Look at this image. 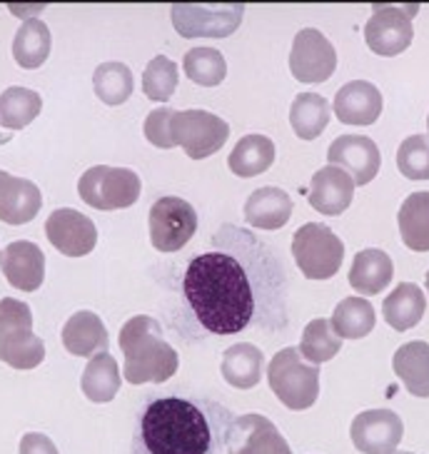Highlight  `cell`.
<instances>
[{
	"label": "cell",
	"instance_id": "obj_1",
	"mask_svg": "<svg viewBox=\"0 0 429 454\" xmlns=\"http://www.w3.org/2000/svg\"><path fill=\"white\" fill-rule=\"evenodd\" d=\"M188 340L230 337L245 330H285L287 278L277 253L253 230L220 225L210 250L195 254L180 280Z\"/></svg>",
	"mask_w": 429,
	"mask_h": 454
},
{
	"label": "cell",
	"instance_id": "obj_2",
	"mask_svg": "<svg viewBox=\"0 0 429 454\" xmlns=\"http://www.w3.org/2000/svg\"><path fill=\"white\" fill-rule=\"evenodd\" d=\"M235 414L202 397L150 400L137 417L133 454H222Z\"/></svg>",
	"mask_w": 429,
	"mask_h": 454
},
{
	"label": "cell",
	"instance_id": "obj_3",
	"mask_svg": "<svg viewBox=\"0 0 429 454\" xmlns=\"http://www.w3.org/2000/svg\"><path fill=\"white\" fill-rule=\"evenodd\" d=\"M121 349L125 355L122 377L130 385H162L180 367V357L165 340L160 322L150 315H135L122 325Z\"/></svg>",
	"mask_w": 429,
	"mask_h": 454
},
{
	"label": "cell",
	"instance_id": "obj_4",
	"mask_svg": "<svg viewBox=\"0 0 429 454\" xmlns=\"http://www.w3.org/2000/svg\"><path fill=\"white\" fill-rule=\"evenodd\" d=\"M45 360V342L33 333V312L23 300H0V362L33 370Z\"/></svg>",
	"mask_w": 429,
	"mask_h": 454
},
{
	"label": "cell",
	"instance_id": "obj_5",
	"mask_svg": "<svg viewBox=\"0 0 429 454\" xmlns=\"http://www.w3.org/2000/svg\"><path fill=\"white\" fill-rule=\"evenodd\" d=\"M269 389L287 410H309L320 397V367L302 360L300 349H280L268 367Z\"/></svg>",
	"mask_w": 429,
	"mask_h": 454
},
{
	"label": "cell",
	"instance_id": "obj_6",
	"mask_svg": "<svg viewBox=\"0 0 429 454\" xmlns=\"http://www.w3.org/2000/svg\"><path fill=\"white\" fill-rule=\"evenodd\" d=\"M292 254L297 268L308 280L335 278L345 260V242L322 223H308L292 238Z\"/></svg>",
	"mask_w": 429,
	"mask_h": 454
},
{
	"label": "cell",
	"instance_id": "obj_7",
	"mask_svg": "<svg viewBox=\"0 0 429 454\" xmlns=\"http://www.w3.org/2000/svg\"><path fill=\"white\" fill-rule=\"evenodd\" d=\"M140 175L128 168L95 165L78 180V192L95 210H122L140 200Z\"/></svg>",
	"mask_w": 429,
	"mask_h": 454
},
{
	"label": "cell",
	"instance_id": "obj_8",
	"mask_svg": "<svg viewBox=\"0 0 429 454\" xmlns=\"http://www.w3.org/2000/svg\"><path fill=\"white\" fill-rule=\"evenodd\" d=\"M170 135L188 158L205 160L228 143L230 125L210 110H175L170 118Z\"/></svg>",
	"mask_w": 429,
	"mask_h": 454
},
{
	"label": "cell",
	"instance_id": "obj_9",
	"mask_svg": "<svg viewBox=\"0 0 429 454\" xmlns=\"http://www.w3.org/2000/svg\"><path fill=\"white\" fill-rule=\"evenodd\" d=\"M175 30L183 38H228L242 23V3H220V5H188L177 3L170 8Z\"/></svg>",
	"mask_w": 429,
	"mask_h": 454
},
{
	"label": "cell",
	"instance_id": "obj_10",
	"mask_svg": "<svg viewBox=\"0 0 429 454\" xmlns=\"http://www.w3.org/2000/svg\"><path fill=\"white\" fill-rule=\"evenodd\" d=\"M198 230V213L188 200L165 195L150 207V242L160 253L183 250Z\"/></svg>",
	"mask_w": 429,
	"mask_h": 454
},
{
	"label": "cell",
	"instance_id": "obj_11",
	"mask_svg": "<svg viewBox=\"0 0 429 454\" xmlns=\"http://www.w3.org/2000/svg\"><path fill=\"white\" fill-rule=\"evenodd\" d=\"M417 11V5H372V18L364 26L367 48L385 58L404 53L415 38L412 18Z\"/></svg>",
	"mask_w": 429,
	"mask_h": 454
},
{
	"label": "cell",
	"instance_id": "obj_12",
	"mask_svg": "<svg viewBox=\"0 0 429 454\" xmlns=\"http://www.w3.org/2000/svg\"><path fill=\"white\" fill-rule=\"evenodd\" d=\"M335 45L322 35L317 27L300 30L292 41L290 70L300 82H327L335 75Z\"/></svg>",
	"mask_w": 429,
	"mask_h": 454
},
{
	"label": "cell",
	"instance_id": "obj_13",
	"mask_svg": "<svg viewBox=\"0 0 429 454\" xmlns=\"http://www.w3.org/2000/svg\"><path fill=\"white\" fill-rule=\"evenodd\" d=\"M404 425L392 410H367L352 419L349 437L363 454H392L402 442Z\"/></svg>",
	"mask_w": 429,
	"mask_h": 454
},
{
	"label": "cell",
	"instance_id": "obj_14",
	"mask_svg": "<svg viewBox=\"0 0 429 454\" xmlns=\"http://www.w3.org/2000/svg\"><path fill=\"white\" fill-rule=\"evenodd\" d=\"M327 160L330 165L345 170L357 187L375 180L382 165V155L375 140L367 135H339L327 150Z\"/></svg>",
	"mask_w": 429,
	"mask_h": 454
},
{
	"label": "cell",
	"instance_id": "obj_15",
	"mask_svg": "<svg viewBox=\"0 0 429 454\" xmlns=\"http://www.w3.org/2000/svg\"><path fill=\"white\" fill-rule=\"evenodd\" d=\"M45 235L55 250L67 257L90 254L98 245V230L93 220L73 207L53 210V215L45 220Z\"/></svg>",
	"mask_w": 429,
	"mask_h": 454
},
{
	"label": "cell",
	"instance_id": "obj_16",
	"mask_svg": "<svg viewBox=\"0 0 429 454\" xmlns=\"http://www.w3.org/2000/svg\"><path fill=\"white\" fill-rule=\"evenodd\" d=\"M230 454H292L282 432L262 414L235 417L228 437Z\"/></svg>",
	"mask_w": 429,
	"mask_h": 454
},
{
	"label": "cell",
	"instance_id": "obj_17",
	"mask_svg": "<svg viewBox=\"0 0 429 454\" xmlns=\"http://www.w3.org/2000/svg\"><path fill=\"white\" fill-rule=\"evenodd\" d=\"M0 270L15 290L35 293L45 278V254L35 242L15 240L0 253Z\"/></svg>",
	"mask_w": 429,
	"mask_h": 454
},
{
	"label": "cell",
	"instance_id": "obj_18",
	"mask_svg": "<svg viewBox=\"0 0 429 454\" xmlns=\"http://www.w3.org/2000/svg\"><path fill=\"white\" fill-rule=\"evenodd\" d=\"M41 187L0 170V220L5 225H26L41 213Z\"/></svg>",
	"mask_w": 429,
	"mask_h": 454
},
{
	"label": "cell",
	"instance_id": "obj_19",
	"mask_svg": "<svg viewBox=\"0 0 429 454\" xmlns=\"http://www.w3.org/2000/svg\"><path fill=\"white\" fill-rule=\"evenodd\" d=\"M335 115L345 125H372L382 115V93L375 82L352 81L335 95Z\"/></svg>",
	"mask_w": 429,
	"mask_h": 454
},
{
	"label": "cell",
	"instance_id": "obj_20",
	"mask_svg": "<svg viewBox=\"0 0 429 454\" xmlns=\"http://www.w3.org/2000/svg\"><path fill=\"white\" fill-rule=\"evenodd\" d=\"M355 198V183L345 170H339L335 165H327L315 173L312 185H309L308 200L309 205L322 215H342L352 205Z\"/></svg>",
	"mask_w": 429,
	"mask_h": 454
},
{
	"label": "cell",
	"instance_id": "obj_21",
	"mask_svg": "<svg viewBox=\"0 0 429 454\" xmlns=\"http://www.w3.org/2000/svg\"><path fill=\"white\" fill-rule=\"evenodd\" d=\"M63 345L70 355L75 357H95L100 352H107L110 337L103 320L90 312V309H81L75 312L63 327Z\"/></svg>",
	"mask_w": 429,
	"mask_h": 454
},
{
	"label": "cell",
	"instance_id": "obj_22",
	"mask_svg": "<svg viewBox=\"0 0 429 454\" xmlns=\"http://www.w3.org/2000/svg\"><path fill=\"white\" fill-rule=\"evenodd\" d=\"M292 217V198L282 187H260L245 202V220L257 230H280Z\"/></svg>",
	"mask_w": 429,
	"mask_h": 454
},
{
	"label": "cell",
	"instance_id": "obj_23",
	"mask_svg": "<svg viewBox=\"0 0 429 454\" xmlns=\"http://www.w3.org/2000/svg\"><path fill=\"white\" fill-rule=\"evenodd\" d=\"M392 275H394L392 257L385 250L367 247L355 254V262L349 268V285L357 294H379L387 290Z\"/></svg>",
	"mask_w": 429,
	"mask_h": 454
},
{
	"label": "cell",
	"instance_id": "obj_24",
	"mask_svg": "<svg viewBox=\"0 0 429 454\" xmlns=\"http://www.w3.org/2000/svg\"><path fill=\"white\" fill-rule=\"evenodd\" d=\"M262 367H265L262 349L250 342H238L225 349L220 372L235 389H253L262 380Z\"/></svg>",
	"mask_w": 429,
	"mask_h": 454
},
{
	"label": "cell",
	"instance_id": "obj_25",
	"mask_svg": "<svg viewBox=\"0 0 429 454\" xmlns=\"http://www.w3.org/2000/svg\"><path fill=\"white\" fill-rule=\"evenodd\" d=\"M392 370L415 397H429V345L422 340L407 342L394 352Z\"/></svg>",
	"mask_w": 429,
	"mask_h": 454
},
{
	"label": "cell",
	"instance_id": "obj_26",
	"mask_svg": "<svg viewBox=\"0 0 429 454\" xmlns=\"http://www.w3.org/2000/svg\"><path fill=\"white\" fill-rule=\"evenodd\" d=\"M275 158H277V150L268 135L253 133L238 140L235 150L230 153L228 168L238 177H255V175L268 173Z\"/></svg>",
	"mask_w": 429,
	"mask_h": 454
},
{
	"label": "cell",
	"instance_id": "obj_27",
	"mask_svg": "<svg viewBox=\"0 0 429 454\" xmlns=\"http://www.w3.org/2000/svg\"><path fill=\"white\" fill-rule=\"evenodd\" d=\"M425 309H427L425 293L417 287L415 282H400L394 287V293L385 297L382 315H385L389 327H394L397 333H407L415 325H419Z\"/></svg>",
	"mask_w": 429,
	"mask_h": 454
},
{
	"label": "cell",
	"instance_id": "obj_28",
	"mask_svg": "<svg viewBox=\"0 0 429 454\" xmlns=\"http://www.w3.org/2000/svg\"><path fill=\"white\" fill-rule=\"evenodd\" d=\"M121 382L122 374L115 357L107 355V352H100V355H95L88 362V367L82 372L81 387L82 395L88 400L98 402V404H105V402L115 400V395L121 389Z\"/></svg>",
	"mask_w": 429,
	"mask_h": 454
},
{
	"label": "cell",
	"instance_id": "obj_29",
	"mask_svg": "<svg viewBox=\"0 0 429 454\" xmlns=\"http://www.w3.org/2000/svg\"><path fill=\"white\" fill-rule=\"evenodd\" d=\"M330 118H332V107L327 98L317 93L295 95L290 107V125L300 140H317L330 125Z\"/></svg>",
	"mask_w": 429,
	"mask_h": 454
},
{
	"label": "cell",
	"instance_id": "obj_30",
	"mask_svg": "<svg viewBox=\"0 0 429 454\" xmlns=\"http://www.w3.org/2000/svg\"><path fill=\"white\" fill-rule=\"evenodd\" d=\"M51 45H53V38H51L48 26L43 23L41 18H27L26 23L18 27V33H15V63L20 67H26V70H35V67H41L48 60Z\"/></svg>",
	"mask_w": 429,
	"mask_h": 454
},
{
	"label": "cell",
	"instance_id": "obj_31",
	"mask_svg": "<svg viewBox=\"0 0 429 454\" xmlns=\"http://www.w3.org/2000/svg\"><path fill=\"white\" fill-rule=\"evenodd\" d=\"M402 242L415 253H429V192H415L402 202L400 215Z\"/></svg>",
	"mask_w": 429,
	"mask_h": 454
},
{
	"label": "cell",
	"instance_id": "obj_32",
	"mask_svg": "<svg viewBox=\"0 0 429 454\" xmlns=\"http://www.w3.org/2000/svg\"><path fill=\"white\" fill-rule=\"evenodd\" d=\"M330 322L342 340H363L375 330L377 315L367 297H345L335 308Z\"/></svg>",
	"mask_w": 429,
	"mask_h": 454
},
{
	"label": "cell",
	"instance_id": "obj_33",
	"mask_svg": "<svg viewBox=\"0 0 429 454\" xmlns=\"http://www.w3.org/2000/svg\"><path fill=\"white\" fill-rule=\"evenodd\" d=\"M43 98L30 88H8L0 95V125L23 130L41 115Z\"/></svg>",
	"mask_w": 429,
	"mask_h": 454
},
{
	"label": "cell",
	"instance_id": "obj_34",
	"mask_svg": "<svg viewBox=\"0 0 429 454\" xmlns=\"http://www.w3.org/2000/svg\"><path fill=\"white\" fill-rule=\"evenodd\" d=\"M297 349H300L302 360H308L309 364H322V362H330L335 355H339L342 337L332 330V322L317 317L305 327L302 342Z\"/></svg>",
	"mask_w": 429,
	"mask_h": 454
},
{
	"label": "cell",
	"instance_id": "obj_35",
	"mask_svg": "<svg viewBox=\"0 0 429 454\" xmlns=\"http://www.w3.org/2000/svg\"><path fill=\"white\" fill-rule=\"evenodd\" d=\"M133 73L125 63H103L95 67L93 88L95 95L105 106H122L133 95Z\"/></svg>",
	"mask_w": 429,
	"mask_h": 454
},
{
	"label": "cell",
	"instance_id": "obj_36",
	"mask_svg": "<svg viewBox=\"0 0 429 454\" xmlns=\"http://www.w3.org/2000/svg\"><path fill=\"white\" fill-rule=\"evenodd\" d=\"M183 67H185V75L190 81L198 82L202 88H214L228 75L225 55L214 51V48H192V51H188L185 60H183Z\"/></svg>",
	"mask_w": 429,
	"mask_h": 454
},
{
	"label": "cell",
	"instance_id": "obj_37",
	"mask_svg": "<svg viewBox=\"0 0 429 454\" xmlns=\"http://www.w3.org/2000/svg\"><path fill=\"white\" fill-rule=\"evenodd\" d=\"M177 66L168 55H155L143 73V93L150 100H158V103H168L175 95L177 88Z\"/></svg>",
	"mask_w": 429,
	"mask_h": 454
},
{
	"label": "cell",
	"instance_id": "obj_38",
	"mask_svg": "<svg viewBox=\"0 0 429 454\" xmlns=\"http://www.w3.org/2000/svg\"><path fill=\"white\" fill-rule=\"evenodd\" d=\"M397 168L407 180H429V137L410 135L397 150Z\"/></svg>",
	"mask_w": 429,
	"mask_h": 454
},
{
	"label": "cell",
	"instance_id": "obj_39",
	"mask_svg": "<svg viewBox=\"0 0 429 454\" xmlns=\"http://www.w3.org/2000/svg\"><path fill=\"white\" fill-rule=\"evenodd\" d=\"M175 110L170 107H158L152 110L145 121V137H148L150 145L162 147V150H170L175 147L173 135H170V118H173Z\"/></svg>",
	"mask_w": 429,
	"mask_h": 454
},
{
	"label": "cell",
	"instance_id": "obj_40",
	"mask_svg": "<svg viewBox=\"0 0 429 454\" xmlns=\"http://www.w3.org/2000/svg\"><path fill=\"white\" fill-rule=\"evenodd\" d=\"M20 454H60L55 442L41 432H27L20 440Z\"/></svg>",
	"mask_w": 429,
	"mask_h": 454
},
{
	"label": "cell",
	"instance_id": "obj_41",
	"mask_svg": "<svg viewBox=\"0 0 429 454\" xmlns=\"http://www.w3.org/2000/svg\"><path fill=\"white\" fill-rule=\"evenodd\" d=\"M392 454H415V452H392Z\"/></svg>",
	"mask_w": 429,
	"mask_h": 454
},
{
	"label": "cell",
	"instance_id": "obj_42",
	"mask_svg": "<svg viewBox=\"0 0 429 454\" xmlns=\"http://www.w3.org/2000/svg\"><path fill=\"white\" fill-rule=\"evenodd\" d=\"M427 293H429V272H427Z\"/></svg>",
	"mask_w": 429,
	"mask_h": 454
},
{
	"label": "cell",
	"instance_id": "obj_43",
	"mask_svg": "<svg viewBox=\"0 0 429 454\" xmlns=\"http://www.w3.org/2000/svg\"><path fill=\"white\" fill-rule=\"evenodd\" d=\"M427 130H429V115H427ZM427 137H429V135H427Z\"/></svg>",
	"mask_w": 429,
	"mask_h": 454
}]
</instances>
